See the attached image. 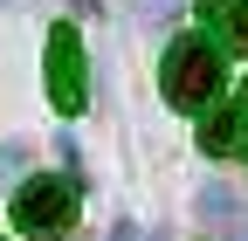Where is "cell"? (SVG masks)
Masks as SVG:
<instances>
[{
    "label": "cell",
    "mask_w": 248,
    "mask_h": 241,
    "mask_svg": "<svg viewBox=\"0 0 248 241\" xmlns=\"http://www.w3.org/2000/svg\"><path fill=\"white\" fill-rule=\"evenodd\" d=\"M159 90H166L172 110H207L214 90H221V55H214V42L179 35L166 48V62H159Z\"/></svg>",
    "instance_id": "6da1fadb"
},
{
    "label": "cell",
    "mask_w": 248,
    "mask_h": 241,
    "mask_svg": "<svg viewBox=\"0 0 248 241\" xmlns=\"http://www.w3.org/2000/svg\"><path fill=\"white\" fill-rule=\"evenodd\" d=\"M14 227L21 234H69L76 227V186L69 179H21V193H14Z\"/></svg>",
    "instance_id": "7a4b0ae2"
},
{
    "label": "cell",
    "mask_w": 248,
    "mask_h": 241,
    "mask_svg": "<svg viewBox=\"0 0 248 241\" xmlns=\"http://www.w3.org/2000/svg\"><path fill=\"white\" fill-rule=\"evenodd\" d=\"M48 104L62 117H76L90 104V76H83V42H76V28L62 21L55 35H48Z\"/></svg>",
    "instance_id": "3957f363"
},
{
    "label": "cell",
    "mask_w": 248,
    "mask_h": 241,
    "mask_svg": "<svg viewBox=\"0 0 248 241\" xmlns=\"http://www.w3.org/2000/svg\"><path fill=\"white\" fill-rule=\"evenodd\" d=\"M200 227L214 234V241H248V200H234L228 186H200Z\"/></svg>",
    "instance_id": "277c9868"
},
{
    "label": "cell",
    "mask_w": 248,
    "mask_h": 241,
    "mask_svg": "<svg viewBox=\"0 0 248 241\" xmlns=\"http://www.w3.org/2000/svg\"><path fill=\"white\" fill-rule=\"evenodd\" d=\"M241 138H248V124H241V110H214L207 124H200V152H214V159H228V152H241Z\"/></svg>",
    "instance_id": "5b68a950"
},
{
    "label": "cell",
    "mask_w": 248,
    "mask_h": 241,
    "mask_svg": "<svg viewBox=\"0 0 248 241\" xmlns=\"http://www.w3.org/2000/svg\"><path fill=\"white\" fill-rule=\"evenodd\" d=\"M179 7H186V0H131V14H138V21H172Z\"/></svg>",
    "instance_id": "8992f818"
},
{
    "label": "cell",
    "mask_w": 248,
    "mask_h": 241,
    "mask_svg": "<svg viewBox=\"0 0 248 241\" xmlns=\"http://www.w3.org/2000/svg\"><path fill=\"white\" fill-rule=\"evenodd\" d=\"M221 35H228V42L248 55V0H234V14H228V28H221Z\"/></svg>",
    "instance_id": "52a82bcc"
},
{
    "label": "cell",
    "mask_w": 248,
    "mask_h": 241,
    "mask_svg": "<svg viewBox=\"0 0 248 241\" xmlns=\"http://www.w3.org/2000/svg\"><path fill=\"white\" fill-rule=\"evenodd\" d=\"M28 166V145H0V179H14Z\"/></svg>",
    "instance_id": "ba28073f"
},
{
    "label": "cell",
    "mask_w": 248,
    "mask_h": 241,
    "mask_svg": "<svg viewBox=\"0 0 248 241\" xmlns=\"http://www.w3.org/2000/svg\"><path fill=\"white\" fill-rule=\"evenodd\" d=\"M228 14H234V0H207V21L214 28H228Z\"/></svg>",
    "instance_id": "9c48e42d"
},
{
    "label": "cell",
    "mask_w": 248,
    "mask_h": 241,
    "mask_svg": "<svg viewBox=\"0 0 248 241\" xmlns=\"http://www.w3.org/2000/svg\"><path fill=\"white\" fill-rule=\"evenodd\" d=\"M110 241H138V227H131V221H117V234H110Z\"/></svg>",
    "instance_id": "30bf717a"
},
{
    "label": "cell",
    "mask_w": 248,
    "mask_h": 241,
    "mask_svg": "<svg viewBox=\"0 0 248 241\" xmlns=\"http://www.w3.org/2000/svg\"><path fill=\"white\" fill-rule=\"evenodd\" d=\"M69 7H76V14H97V0H69Z\"/></svg>",
    "instance_id": "8fae6325"
},
{
    "label": "cell",
    "mask_w": 248,
    "mask_h": 241,
    "mask_svg": "<svg viewBox=\"0 0 248 241\" xmlns=\"http://www.w3.org/2000/svg\"><path fill=\"white\" fill-rule=\"evenodd\" d=\"M241 104H248V83H241Z\"/></svg>",
    "instance_id": "7c38bea8"
}]
</instances>
